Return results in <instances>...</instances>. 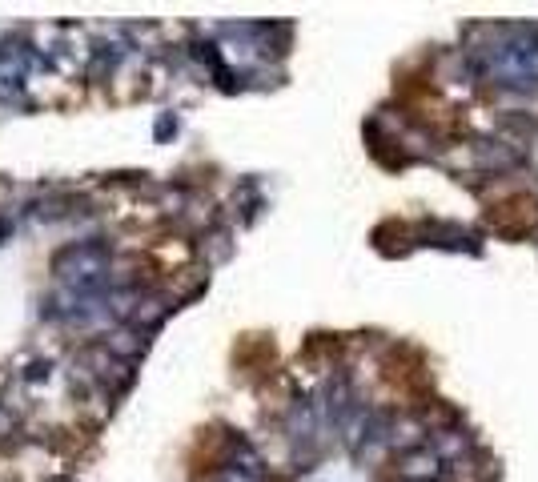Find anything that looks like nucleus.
<instances>
[{"instance_id": "1", "label": "nucleus", "mask_w": 538, "mask_h": 482, "mask_svg": "<svg viewBox=\"0 0 538 482\" xmlns=\"http://www.w3.org/2000/svg\"><path fill=\"white\" fill-rule=\"evenodd\" d=\"M470 57H474V69L498 89H510V93L538 89V29L534 25L478 29Z\"/></svg>"}, {"instance_id": "2", "label": "nucleus", "mask_w": 538, "mask_h": 482, "mask_svg": "<svg viewBox=\"0 0 538 482\" xmlns=\"http://www.w3.org/2000/svg\"><path fill=\"white\" fill-rule=\"evenodd\" d=\"M446 474V458L434 446H414L402 454V478L406 482H438Z\"/></svg>"}]
</instances>
